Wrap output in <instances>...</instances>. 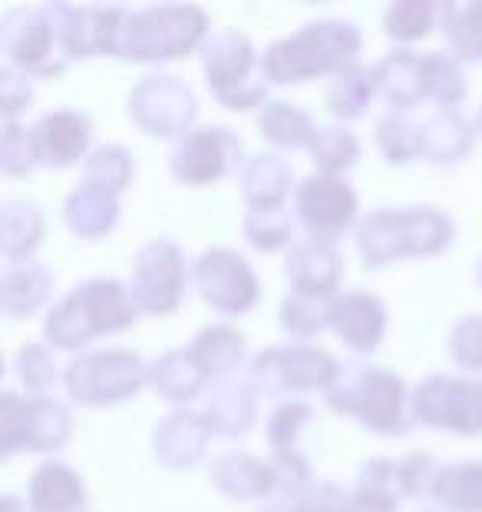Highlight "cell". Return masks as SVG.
<instances>
[{"mask_svg": "<svg viewBox=\"0 0 482 512\" xmlns=\"http://www.w3.org/2000/svg\"><path fill=\"white\" fill-rule=\"evenodd\" d=\"M364 47V34L350 20L324 17L311 20L291 37L275 40L261 57L271 86H298L308 80H324V76H341L350 70Z\"/></svg>", "mask_w": 482, "mask_h": 512, "instance_id": "cell-1", "label": "cell"}, {"mask_svg": "<svg viewBox=\"0 0 482 512\" xmlns=\"http://www.w3.org/2000/svg\"><path fill=\"white\" fill-rule=\"evenodd\" d=\"M133 294L116 278H90L57 301L43 321L47 344L57 351H83L103 334L129 331L139 321Z\"/></svg>", "mask_w": 482, "mask_h": 512, "instance_id": "cell-2", "label": "cell"}, {"mask_svg": "<svg viewBox=\"0 0 482 512\" xmlns=\"http://www.w3.org/2000/svg\"><path fill=\"white\" fill-rule=\"evenodd\" d=\"M456 238V225L433 205L374 209L357 225V252L364 271H377L400 258H436Z\"/></svg>", "mask_w": 482, "mask_h": 512, "instance_id": "cell-3", "label": "cell"}, {"mask_svg": "<svg viewBox=\"0 0 482 512\" xmlns=\"http://www.w3.org/2000/svg\"><path fill=\"white\" fill-rule=\"evenodd\" d=\"M212 37V20L195 4H162L126 14L119 27L116 57L133 63L185 60Z\"/></svg>", "mask_w": 482, "mask_h": 512, "instance_id": "cell-4", "label": "cell"}, {"mask_svg": "<svg viewBox=\"0 0 482 512\" xmlns=\"http://www.w3.org/2000/svg\"><path fill=\"white\" fill-rule=\"evenodd\" d=\"M407 384L400 374L383 367L344 370L341 380L327 390V407L341 417H354L360 427L380 437H407L413 413L407 407Z\"/></svg>", "mask_w": 482, "mask_h": 512, "instance_id": "cell-5", "label": "cell"}, {"mask_svg": "<svg viewBox=\"0 0 482 512\" xmlns=\"http://www.w3.org/2000/svg\"><path fill=\"white\" fill-rule=\"evenodd\" d=\"M202 70L208 90L215 93V100L232 113L248 110H265L271 83L261 60L255 53V43L248 34H241L235 27L212 30V37L202 47Z\"/></svg>", "mask_w": 482, "mask_h": 512, "instance_id": "cell-6", "label": "cell"}, {"mask_svg": "<svg viewBox=\"0 0 482 512\" xmlns=\"http://www.w3.org/2000/svg\"><path fill=\"white\" fill-rule=\"evenodd\" d=\"M67 7L70 4L10 10L0 27L7 67L27 76H60L67 70L73 60L67 47Z\"/></svg>", "mask_w": 482, "mask_h": 512, "instance_id": "cell-7", "label": "cell"}, {"mask_svg": "<svg viewBox=\"0 0 482 512\" xmlns=\"http://www.w3.org/2000/svg\"><path fill=\"white\" fill-rule=\"evenodd\" d=\"M67 394L80 407H116L136 397L142 384H149V367L129 347L80 354L63 374Z\"/></svg>", "mask_w": 482, "mask_h": 512, "instance_id": "cell-8", "label": "cell"}, {"mask_svg": "<svg viewBox=\"0 0 482 512\" xmlns=\"http://www.w3.org/2000/svg\"><path fill=\"white\" fill-rule=\"evenodd\" d=\"M73 437V417L53 397H20L7 390L0 397V456L53 453Z\"/></svg>", "mask_w": 482, "mask_h": 512, "instance_id": "cell-9", "label": "cell"}, {"mask_svg": "<svg viewBox=\"0 0 482 512\" xmlns=\"http://www.w3.org/2000/svg\"><path fill=\"white\" fill-rule=\"evenodd\" d=\"M344 367L314 344L265 347L248 361V384L255 394H288V390H331Z\"/></svg>", "mask_w": 482, "mask_h": 512, "instance_id": "cell-10", "label": "cell"}, {"mask_svg": "<svg viewBox=\"0 0 482 512\" xmlns=\"http://www.w3.org/2000/svg\"><path fill=\"white\" fill-rule=\"evenodd\" d=\"M129 119L146 136L156 139H182L192 133L199 119V100L192 86L169 73H149L129 90Z\"/></svg>", "mask_w": 482, "mask_h": 512, "instance_id": "cell-11", "label": "cell"}, {"mask_svg": "<svg viewBox=\"0 0 482 512\" xmlns=\"http://www.w3.org/2000/svg\"><path fill=\"white\" fill-rule=\"evenodd\" d=\"M413 423L433 430H449L459 437L482 433V380L433 374L420 380L410 394Z\"/></svg>", "mask_w": 482, "mask_h": 512, "instance_id": "cell-12", "label": "cell"}, {"mask_svg": "<svg viewBox=\"0 0 482 512\" xmlns=\"http://www.w3.org/2000/svg\"><path fill=\"white\" fill-rule=\"evenodd\" d=\"M185 255L172 238H149L136 252L129 294L142 314H172L182 304L185 294Z\"/></svg>", "mask_w": 482, "mask_h": 512, "instance_id": "cell-13", "label": "cell"}, {"mask_svg": "<svg viewBox=\"0 0 482 512\" xmlns=\"http://www.w3.org/2000/svg\"><path fill=\"white\" fill-rule=\"evenodd\" d=\"M192 281L199 298L218 314H245L258 304V275L232 248H205L192 265Z\"/></svg>", "mask_w": 482, "mask_h": 512, "instance_id": "cell-14", "label": "cell"}, {"mask_svg": "<svg viewBox=\"0 0 482 512\" xmlns=\"http://www.w3.org/2000/svg\"><path fill=\"white\" fill-rule=\"evenodd\" d=\"M241 162H245V146H241V139L232 129L205 126V129H192L172 149L169 172L182 185H212L218 179H225L228 172L245 169Z\"/></svg>", "mask_w": 482, "mask_h": 512, "instance_id": "cell-15", "label": "cell"}, {"mask_svg": "<svg viewBox=\"0 0 482 512\" xmlns=\"http://www.w3.org/2000/svg\"><path fill=\"white\" fill-rule=\"evenodd\" d=\"M294 205H298V222L308 228V238L334 245L354 225L360 199L347 179L314 172V176H308L298 185Z\"/></svg>", "mask_w": 482, "mask_h": 512, "instance_id": "cell-16", "label": "cell"}, {"mask_svg": "<svg viewBox=\"0 0 482 512\" xmlns=\"http://www.w3.org/2000/svg\"><path fill=\"white\" fill-rule=\"evenodd\" d=\"M387 304L374 291H344L331 298V331L347 351L370 357L387 337Z\"/></svg>", "mask_w": 482, "mask_h": 512, "instance_id": "cell-17", "label": "cell"}, {"mask_svg": "<svg viewBox=\"0 0 482 512\" xmlns=\"http://www.w3.org/2000/svg\"><path fill=\"white\" fill-rule=\"evenodd\" d=\"M30 143H34L37 162L47 169H70L76 162H86L93 152V123L86 113L76 110H57L43 113L30 126Z\"/></svg>", "mask_w": 482, "mask_h": 512, "instance_id": "cell-18", "label": "cell"}, {"mask_svg": "<svg viewBox=\"0 0 482 512\" xmlns=\"http://www.w3.org/2000/svg\"><path fill=\"white\" fill-rule=\"evenodd\" d=\"M284 275L288 285L301 298H337V285L344 278V258L331 242H317V238H304L288 248L284 258Z\"/></svg>", "mask_w": 482, "mask_h": 512, "instance_id": "cell-19", "label": "cell"}, {"mask_svg": "<svg viewBox=\"0 0 482 512\" xmlns=\"http://www.w3.org/2000/svg\"><path fill=\"white\" fill-rule=\"evenodd\" d=\"M208 440H212V430L205 427L202 413L182 407L172 410L156 427V433H152V456H156L159 466H166L172 473L195 470L205 460Z\"/></svg>", "mask_w": 482, "mask_h": 512, "instance_id": "cell-20", "label": "cell"}, {"mask_svg": "<svg viewBox=\"0 0 482 512\" xmlns=\"http://www.w3.org/2000/svg\"><path fill=\"white\" fill-rule=\"evenodd\" d=\"M123 7H67V47L73 60L116 57Z\"/></svg>", "mask_w": 482, "mask_h": 512, "instance_id": "cell-21", "label": "cell"}, {"mask_svg": "<svg viewBox=\"0 0 482 512\" xmlns=\"http://www.w3.org/2000/svg\"><path fill=\"white\" fill-rule=\"evenodd\" d=\"M208 479L232 503H251V499L275 496V473H271V466L241 450L215 456L212 466H208Z\"/></svg>", "mask_w": 482, "mask_h": 512, "instance_id": "cell-22", "label": "cell"}, {"mask_svg": "<svg viewBox=\"0 0 482 512\" xmlns=\"http://www.w3.org/2000/svg\"><path fill=\"white\" fill-rule=\"evenodd\" d=\"M374 83H377V96L383 103H390L393 113L413 110V106L430 100L423 57L413 50H403V47L390 50L374 67Z\"/></svg>", "mask_w": 482, "mask_h": 512, "instance_id": "cell-23", "label": "cell"}, {"mask_svg": "<svg viewBox=\"0 0 482 512\" xmlns=\"http://www.w3.org/2000/svg\"><path fill=\"white\" fill-rule=\"evenodd\" d=\"M199 413H202L205 427L212 430V437L238 440L255 427L258 394L248 380L245 384H238V380H222V384L208 394L205 407Z\"/></svg>", "mask_w": 482, "mask_h": 512, "instance_id": "cell-24", "label": "cell"}, {"mask_svg": "<svg viewBox=\"0 0 482 512\" xmlns=\"http://www.w3.org/2000/svg\"><path fill=\"white\" fill-rule=\"evenodd\" d=\"M86 483L83 476L67 463L47 460L40 463L27 486V509L30 512H86Z\"/></svg>", "mask_w": 482, "mask_h": 512, "instance_id": "cell-25", "label": "cell"}, {"mask_svg": "<svg viewBox=\"0 0 482 512\" xmlns=\"http://www.w3.org/2000/svg\"><path fill=\"white\" fill-rule=\"evenodd\" d=\"M294 185V172L278 152H261L248 159L241 169V195L248 202V212H278L288 209V195Z\"/></svg>", "mask_w": 482, "mask_h": 512, "instance_id": "cell-26", "label": "cell"}, {"mask_svg": "<svg viewBox=\"0 0 482 512\" xmlns=\"http://www.w3.org/2000/svg\"><path fill=\"white\" fill-rule=\"evenodd\" d=\"M479 129L459 110H436L423 123L420 156L433 166H459L473 152Z\"/></svg>", "mask_w": 482, "mask_h": 512, "instance_id": "cell-27", "label": "cell"}, {"mask_svg": "<svg viewBox=\"0 0 482 512\" xmlns=\"http://www.w3.org/2000/svg\"><path fill=\"white\" fill-rule=\"evenodd\" d=\"M205 384H208V374L199 367L189 347H172V351H166L149 364L152 394L162 397L166 403H175L179 410L199 397Z\"/></svg>", "mask_w": 482, "mask_h": 512, "instance_id": "cell-28", "label": "cell"}, {"mask_svg": "<svg viewBox=\"0 0 482 512\" xmlns=\"http://www.w3.org/2000/svg\"><path fill=\"white\" fill-rule=\"evenodd\" d=\"M50 291H53V275L43 265H37L34 258L7 265L4 281H0V308H4V318L27 321L30 314H37L50 301Z\"/></svg>", "mask_w": 482, "mask_h": 512, "instance_id": "cell-29", "label": "cell"}, {"mask_svg": "<svg viewBox=\"0 0 482 512\" xmlns=\"http://www.w3.org/2000/svg\"><path fill=\"white\" fill-rule=\"evenodd\" d=\"M63 222H67L70 232L76 238H83V242L106 238L119 222V199L103 189H96L90 182H83V185H76L67 195V202H63Z\"/></svg>", "mask_w": 482, "mask_h": 512, "instance_id": "cell-30", "label": "cell"}, {"mask_svg": "<svg viewBox=\"0 0 482 512\" xmlns=\"http://www.w3.org/2000/svg\"><path fill=\"white\" fill-rule=\"evenodd\" d=\"M189 351L208 374V380H228L248 361L245 334L232 328V324H208V328L192 337Z\"/></svg>", "mask_w": 482, "mask_h": 512, "instance_id": "cell-31", "label": "cell"}, {"mask_svg": "<svg viewBox=\"0 0 482 512\" xmlns=\"http://www.w3.org/2000/svg\"><path fill=\"white\" fill-rule=\"evenodd\" d=\"M43 242V215L37 205L10 199L4 202V215H0V252L17 265V261H30Z\"/></svg>", "mask_w": 482, "mask_h": 512, "instance_id": "cell-32", "label": "cell"}, {"mask_svg": "<svg viewBox=\"0 0 482 512\" xmlns=\"http://www.w3.org/2000/svg\"><path fill=\"white\" fill-rule=\"evenodd\" d=\"M255 126H258V136L281 152L308 149L317 133L314 119L294 103H268L265 110H258Z\"/></svg>", "mask_w": 482, "mask_h": 512, "instance_id": "cell-33", "label": "cell"}, {"mask_svg": "<svg viewBox=\"0 0 482 512\" xmlns=\"http://www.w3.org/2000/svg\"><path fill=\"white\" fill-rule=\"evenodd\" d=\"M377 100V83H374V70L360 67L354 63L350 70H344L341 76H334L331 86H327V113L341 123H350V119L364 116L370 110V103Z\"/></svg>", "mask_w": 482, "mask_h": 512, "instance_id": "cell-34", "label": "cell"}, {"mask_svg": "<svg viewBox=\"0 0 482 512\" xmlns=\"http://www.w3.org/2000/svg\"><path fill=\"white\" fill-rule=\"evenodd\" d=\"M433 499L443 512H482V463L443 466L433 483Z\"/></svg>", "mask_w": 482, "mask_h": 512, "instance_id": "cell-35", "label": "cell"}, {"mask_svg": "<svg viewBox=\"0 0 482 512\" xmlns=\"http://www.w3.org/2000/svg\"><path fill=\"white\" fill-rule=\"evenodd\" d=\"M308 156L321 176H341V172L354 169L360 159V139L350 133L347 126L331 123L317 126V133L308 146Z\"/></svg>", "mask_w": 482, "mask_h": 512, "instance_id": "cell-36", "label": "cell"}, {"mask_svg": "<svg viewBox=\"0 0 482 512\" xmlns=\"http://www.w3.org/2000/svg\"><path fill=\"white\" fill-rule=\"evenodd\" d=\"M443 37L459 63L482 60V0L443 7Z\"/></svg>", "mask_w": 482, "mask_h": 512, "instance_id": "cell-37", "label": "cell"}, {"mask_svg": "<svg viewBox=\"0 0 482 512\" xmlns=\"http://www.w3.org/2000/svg\"><path fill=\"white\" fill-rule=\"evenodd\" d=\"M83 182L96 185V189H103L109 195H123L129 185H133V176H136V162L133 156L126 152V146H96L90 156L83 162Z\"/></svg>", "mask_w": 482, "mask_h": 512, "instance_id": "cell-38", "label": "cell"}, {"mask_svg": "<svg viewBox=\"0 0 482 512\" xmlns=\"http://www.w3.org/2000/svg\"><path fill=\"white\" fill-rule=\"evenodd\" d=\"M420 136H423V123H413V119L393 110L387 116H380L374 126L377 149L390 166H407V162L420 159Z\"/></svg>", "mask_w": 482, "mask_h": 512, "instance_id": "cell-39", "label": "cell"}, {"mask_svg": "<svg viewBox=\"0 0 482 512\" xmlns=\"http://www.w3.org/2000/svg\"><path fill=\"white\" fill-rule=\"evenodd\" d=\"M423 67H426V90H430V100L440 106V110H459V103H463L469 93L463 63H459L453 53H426Z\"/></svg>", "mask_w": 482, "mask_h": 512, "instance_id": "cell-40", "label": "cell"}, {"mask_svg": "<svg viewBox=\"0 0 482 512\" xmlns=\"http://www.w3.org/2000/svg\"><path fill=\"white\" fill-rule=\"evenodd\" d=\"M436 17H440V7L430 0H400L383 14V34L393 43H416L433 34Z\"/></svg>", "mask_w": 482, "mask_h": 512, "instance_id": "cell-41", "label": "cell"}, {"mask_svg": "<svg viewBox=\"0 0 482 512\" xmlns=\"http://www.w3.org/2000/svg\"><path fill=\"white\" fill-rule=\"evenodd\" d=\"M278 321H281V331L291 334L294 341H311V337L331 328V301L288 294V298L281 301Z\"/></svg>", "mask_w": 482, "mask_h": 512, "instance_id": "cell-42", "label": "cell"}, {"mask_svg": "<svg viewBox=\"0 0 482 512\" xmlns=\"http://www.w3.org/2000/svg\"><path fill=\"white\" fill-rule=\"evenodd\" d=\"M245 238L261 255H275L294 245V219L288 209L245 212Z\"/></svg>", "mask_w": 482, "mask_h": 512, "instance_id": "cell-43", "label": "cell"}, {"mask_svg": "<svg viewBox=\"0 0 482 512\" xmlns=\"http://www.w3.org/2000/svg\"><path fill=\"white\" fill-rule=\"evenodd\" d=\"M40 166L34 143H30V129L20 126L17 119H7L4 136H0V169L10 179H24Z\"/></svg>", "mask_w": 482, "mask_h": 512, "instance_id": "cell-44", "label": "cell"}, {"mask_svg": "<svg viewBox=\"0 0 482 512\" xmlns=\"http://www.w3.org/2000/svg\"><path fill=\"white\" fill-rule=\"evenodd\" d=\"M440 476V466H436V456L430 450H413L397 460V483H400V496L407 499H420V496H433V483Z\"/></svg>", "mask_w": 482, "mask_h": 512, "instance_id": "cell-45", "label": "cell"}, {"mask_svg": "<svg viewBox=\"0 0 482 512\" xmlns=\"http://www.w3.org/2000/svg\"><path fill=\"white\" fill-rule=\"evenodd\" d=\"M271 473H275V496H291V503L304 489H311V463L298 450H275L271 453Z\"/></svg>", "mask_w": 482, "mask_h": 512, "instance_id": "cell-46", "label": "cell"}, {"mask_svg": "<svg viewBox=\"0 0 482 512\" xmlns=\"http://www.w3.org/2000/svg\"><path fill=\"white\" fill-rule=\"evenodd\" d=\"M308 417H311V407L304 400L278 403V407L271 410V417H268V446H271V453H275V450H294V443H298Z\"/></svg>", "mask_w": 482, "mask_h": 512, "instance_id": "cell-47", "label": "cell"}, {"mask_svg": "<svg viewBox=\"0 0 482 512\" xmlns=\"http://www.w3.org/2000/svg\"><path fill=\"white\" fill-rule=\"evenodd\" d=\"M17 377L30 394L40 397L43 390L53 387L57 380V364H53V351L47 344H24L17 351Z\"/></svg>", "mask_w": 482, "mask_h": 512, "instance_id": "cell-48", "label": "cell"}, {"mask_svg": "<svg viewBox=\"0 0 482 512\" xmlns=\"http://www.w3.org/2000/svg\"><path fill=\"white\" fill-rule=\"evenodd\" d=\"M449 357H453L456 367L463 370H482V314H469V318H459L449 331Z\"/></svg>", "mask_w": 482, "mask_h": 512, "instance_id": "cell-49", "label": "cell"}, {"mask_svg": "<svg viewBox=\"0 0 482 512\" xmlns=\"http://www.w3.org/2000/svg\"><path fill=\"white\" fill-rule=\"evenodd\" d=\"M350 493L337 483H314L291 503V512H347Z\"/></svg>", "mask_w": 482, "mask_h": 512, "instance_id": "cell-50", "label": "cell"}, {"mask_svg": "<svg viewBox=\"0 0 482 512\" xmlns=\"http://www.w3.org/2000/svg\"><path fill=\"white\" fill-rule=\"evenodd\" d=\"M30 103H34L30 76L14 67H4V76H0V110H4V119H17Z\"/></svg>", "mask_w": 482, "mask_h": 512, "instance_id": "cell-51", "label": "cell"}, {"mask_svg": "<svg viewBox=\"0 0 482 512\" xmlns=\"http://www.w3.org/2000/svg\"><path fill=\"white\" fill-rule=\"evenodd\" d=\"M357 489H370V493H383V496H400V483H397V460H387V456H377V460H367L360 466L357 476Z\"/></svg>", "mask_w": 482, "mask_h": 512, "instance_id": "cell-52", "label": "cell"}, {"mask_svg": "<svg viewBox=\"0 0 482 512\" xmlns=\"http://www.w3.org/2000/svg\"><path fill=\"white\" fill-rule=\"evenodd\" d=\"M397 496H383V493H370V489H354L350 493L347 512H397Z\"/></svg>", "mask_w": 482, "mask_h": 512, "instance_id": "cell-53", "label": "cell"}, {"mask_svg": "<svg viewBox=\"0 0 482 512\" xmlns=\"http://www.w3.org/2000/svg\"><path fill=\"white\" fill-rule=\"evenodd\" d=\"M261 512H291V506H281V503H275V506H265Z\"/></svg>", "mask_w": 482, "mask_h": 512, "instance_id": "cell-54", "label": "cell"}, {"mask_svg": "<svg viewBox=\"0 0 482 512\" xmlns=\"http://www.w3.org/2000/svg\"><path fill=\"white\" fill-rule=\"evenodd\" d=\"M476 281H479V288H482V258H479V265H476Z\"/></svg>", "mask_w": 482, "mask_h": 512, "instance_id": "cell-55", "label": "cell"}, {"mask_svg": "<svg viewBox=\"0 0 482 512\" xmlns=\"http://www.w3.org/2000/svg\"><path fill=\"white\" fill-rule=\"evenodd\" d=\"M476 129H479V133H482V110H479V119H476Z\"/></svg>", "mask_w": 482, "mask_h": 512, "instance_id": "cell-56", "label": "cell"}, {"mask_svg": "<svg viewBox=\"0 0 482 512\" xmlns=\"http://www.w3.org/2000/svg\"><path fill=\"white\" fill-rule=\"evenodd\" d=\"M423 512H436V509H423Z\"/></svg>", "mask_w": 482, "mask_h": 512, "instance_id": "cell-57", "label": "cell"}]
</instances>
